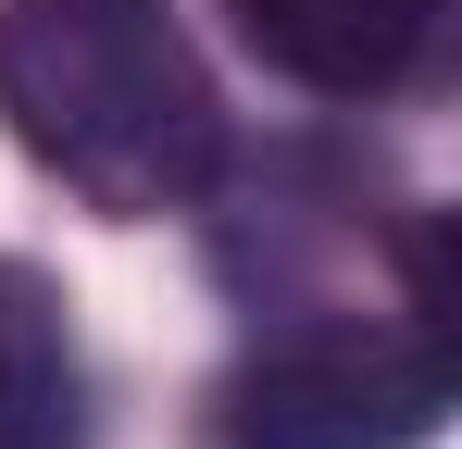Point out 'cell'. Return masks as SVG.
Listing matches in <instances>:
<instances>
[{"label": "cell", "mask_w": 462, "mask_h": 449, "mask_svg": "<svg viewBox=\"0 0 462 449\" xmlns=\"http://www.w3.org/2000/svg\"><path fill=\"white\" fill-rule=\"evenodd\" d=\"M0 125L88 213H175L226 162V100L151 0H13L0 13Z\"/></svg>", "instance_id": "cell-1"}, {"label": "cell", "mask_w": 462, "mask_h": 449, "mask_svg": "<svg viewBox=\"0 0 462 449\" xmlns=\"http://www.w3.org/2000/svg\"><path fill=\"white\" fill-rule=\"evenodd\" d=\"M450 362L425 325H300L213 387V449H425Z\"/></svg>", "instance_id": "cell-2"}, {"label": "cell", "mask_w": 462, "mask_h": 449, "mask_svg": "<svg viewBox=\"0 0 462 449\" xmlns=\"http://www.w3.org/2000/svg\"><path fill=\"white\" fill-rule=\"evenodd\" d=\"M450 0H226L237 50L263 75H288L312 100H387L412 87V63L438 50Z\"/></svg>", "instance_id": "cell-3"}, {"label": "cell", "mask_w": 462, "mask_h": 449, "mask_svg": "<svg viewBox=\"0 0 462 449\" xmlns=\"http://www.w3.org/2000/svg\"><path fill=\"white\" fill-rule=\"evenodd\" d=\"M76 425H88L76 325L25 262H0V449H76Z\"/></svg>", "instance_id": "cell-4"}]
</instances>
